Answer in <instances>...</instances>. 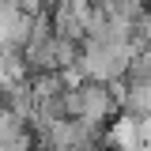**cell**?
I'll return each instance as SVG.
<instances>
[{
    "instance_id": "cell-1",
    "label": "cell",
    "mask_w": 151,
    "mask_h": 151,
    "mask_svg": "<svg viewBox=\"0 0 151 151\" xmlns=\"http://www.w3.org/2000/svg\"><path fill=\"white\" fill-rule=\"evenodd\" d=\"M117 110H121V94L113 91V83L91 79V76L76 79V87H72V117H83V121L106 129Z\"/></svg>"
}]
</instances>
